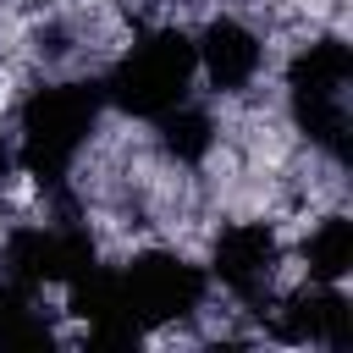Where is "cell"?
I'll use <instances>...</instances> for the list:
<instances>
[{
  "mask_svg": "<svg viewBox=\"0 0 353 353\" xmlns=\"http://www.w3.org/2000/svg\"><path fill=\"white\" fill-rule=\"evenodd\" d=\"M199 61H193V33L182 22H149L138 28L105 66H99V94L105 110L127 121H160L182 99H193Z\"/></svg>",
  "mask_w": 353,
  "mask_h": 353,
  "instance_id": "7a4b0ae2",
  "label": "cell"
},
{
  "mask_svg": "<svg viewBox=\"0 0 353 353\" xmlns=\"http://www.w3.org/2000/svg\"><path fill=\"white\" fill-rule=\"evenodd\" d=\"M287 259H292V276H303V281L347 287V276H353V221H347V210L331 204V210L303 215V232L287 237Z\"/></svg>",
  "mask_w": 353,
  "mask_h": 353,
  "instance_id": "8992f818",
  "label": "cell"
},
{
  "mask_svg": "<svg viewBox=\"0 0 353 353\" xmlns=\"http://www.w3.org/2000/svg\"><path fill=\"white\" fill-rule=\"evenodd\" d=\"M116 287H121V303H127V314H132V325L143 336L199 325V314L210 303V270L193 265L176 243L132 248L116 265Z\"/></svg>",
  "mask_w": 353,
  "mask_h": 353,
  "instance_id": "3957f363",
  "label": "cell"
},
{
  "mask_svg": "<svg viewBox=\"0 0 353 353\" xmlns=\"http://www.w3.org/2000/svg\"><path fill=\"white\" fill-rule=\"evenodd\" d=\"M210 287H221L237 314H259L287 281H292V259H287V232L281 221L248 215V221H226L210 232V254H204Z\"/></svg>",
  "mask_w": 353,
  "mask_h": 353,
  "instance_id": "277c9868",
  "label": "cell"
},
{
  "mask_svg": "<svg viewBox=\"0 0 353 353\" xmlns=\"http://www.w3.org/2000/svg\"><path fill=\"white\" fill-rule=\"evenodd\" d=\"M17 176H22V165H17V132H11V121H0V193Z\"/></svg>",
  "mask_w": 353,
  "mask_h": 353,
  "instance_id": "52a82bcc",
  "label": "cell"
},
{
  "mask_svg": "<svg viewBox=\"0 0 353 353\" xmlns=\"http://www.w3.org/2000/svg\"><path fill=\"white\" fill-rule=\"evenodd\" d=\"M105 127V94H99V77L88 72H61V77H44L33 83L17 110H11V132H17V165L22 176L50 193V188H66L88 154V143L99 138Z\"/></svg>",
  "mask_w": 353,
  "mask_h": 353,
  "instance_id": "6da1fadb",
  "label": "cell"
},
{
  "mask_svg": "<svg viewBox=\"0 0 353 353\" xmlns=\"http://www.w3.org/2000/svg\"><path fill=\"white\" fill-rule=\"evenodd\" d=\"M193 61H199V77H204V94L215 105L226 99H243V94H259V77L270 66V39L243 17V11H204L199 28H193Z\"/></svg>",
  "mask_w": 353,
  "mask_h": 353,
  "instance_id": "5b68a950",
  "label": "cell"
}]
</instances>
